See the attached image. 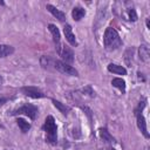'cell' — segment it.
<instances>
[{"mask_svg":"<svg viewBox=\"0 0 150 150\" xmlns=\"http://www.w3.org/2000/svg\"><path fill=\"white\" fill-rule=\"evenodd\" d=\"M109 150H115V149H114V148H111V149H109Z\"/></svg>","mask_w":150,"mask_h":150,"instance_id":"obj_24","label":"cell"},{"mask_svg":"<svg viewBox=\"0 0 150 150\" xmlns=\"http://www.w3.org/2000/svg\"><path fill=\"white\" fill-rule=\"evenodd\" d=\"M84 15H86V9L82 8V7H80V6L74 7L73 11H71V16H73V19L75 21H80Z\"/></svg>","mask_w":150,"mask_h":150,"instance_id":"obj_14","label":"cell"},{"mask_svg":"<svg viewBox=\"0 0 150 150\" xmlns=\"http://www.w3.org/2000/svg\"><path fill=\"white\" fill-rule=\"evenodd\" d=\"M13 53H14V47L9 45H0V57L9 56Z\"/></svg>","mask_w":150,"mask_h":150,"instance_id":"obj_15","label":"cell"},{"mask_svg":"<svg viewBox=\"0 0 150 150\" xmlns=\"http://www.w3.org/2000/svg\"><path fill=\"white\" fill-rule=\"evenodd\" d=\"M38 107L30 103H26L23 105H21L20 108H18L16 110H14V112H12L13 115H26L28 116L30 120H35L36 115H38Z\"/></svg>","mask_w":150,"mask_h":150,"instance_id":"obj_3","label":"cell"},{"mask_svg":"<svg viewBox=\"0 0 150 150\" xmlns=\"http://www.w3.org/2000/svg\"><path fill=\"white\" fill-rule=\"evenodd\" d=\"M111 84H112L115 88H117L120 91H122V93L125 91V81H124L123 79H121V77H115V79H112Z\"/></svg>","mask_w":150,"mask_h":150,"instance_id":"obj_16","label":"cell"},{"mask_svg":"<svg viewBox=\"0 0 150 150\" xmlns=\"http://www.w3.org/2000/svg\"><path fill=\"white\" fill-rule=\"evenodd\" d=\"M63 33H64V38H66V40L73 46V47H77V40H76V36H75V34L73 33V28H71V26L70 25H64V27H63Z\"/></svg>","mask_w":150,"mask_h":150,"instance_id":"obj_7","label":"cell"},{"mask_svg":"<svg viewBox=\"0 0 150 150\" xmlns=\"http://www.w3.org/2000/svg\"><path fill=\"white\" fill-rule=\"evenodd\" d=\"M40 63H41V66H42L43 68L49 69V66L52 64V60H50L49 56H42V57L40 59Z\"/></svg>","mask_w":150,"mask_h":150,"instance_id":"obj_19","label":"cell"},{"mask_svg":"<svg viewBox=\"0 0 150 150\" xmlns=\"http://www.w3.org/2000/svg\"><path fill=\"white\" fill-rule=\"evenodd\" d=\"M7 101H8V98H6V97H0V107H1V105H4Z\"/></svg>","mask_w":150,"mask_h":150,"instance_id":"obj_21","label":"cell"},{"mask_svg":"<svg viewBox=\"0 0 150 150\" xmlns=\"http://www.w3.org/2000/svg\"><path fill=\"white\" fill-rule=\"evenodd\" d=\"M46 9H47L50 14H53L57 20H60V21H64V20H66V14H64L62 11H60L59 8H56L55 6L48 4V5H46Z\"/></svg>","mask_w":150,"mask_h":150,"instance_id":"obj_9","label":"cell"},{"mask_svg":"<svg viewBox=\"0 0 150 150\" xmlns=\"http://www.w3.org/2000/svg\"><path fill=\"white\" fill-rule=\"evenodd\" d=\"M56 52L61 56V59H62V61L64 63L69 64V63H71L74 61V53H73V50L68 46L59 43V45H56Z\"/></svg>","mask_w":150,"mask_h":150,"instance_id":"obj_4","label":"cell"},{"mask_svg":"<svg viewBox=\"0 0 150 150\" xmlns=\"http://www.w3.org/2000/svg\"><path fill=\"white\" fill-rule=\"evenodd\" d=\"M54 68H55L56 70H59L60 73L66 74V75H69V76H77V75H79V71H77L74 67H71V66L68 64V63H64V62L61 61V60L54 61Z\"/></svg>","mask_w":150,"mask_h":150,"instance_id":"obj_5","label":"cell"},{"mask_svg":"<svg viewBox=\"0 0 150 150\" xmlns=\"http://www.w3.org/2000/svg\"><path fill=\"white\" fill-rule=\"evenodd\" d=\"M108 70L110 73H114V74H117V75H127V69L120 64H116V63H110L108 64Z\"/></svg>","mask_w":150,"mask_h":150,"instance_id":"obj_11","label":"cell"},{"mask_svg":"<svg viewBox=\"0 0 150 150\" xmlns=\"http://www.w3.org/2000/svg\"><path fill=\"white\" fill-rule=\"evenodd\" d=\"M43 129L46 131V141L52 145H55L57 142V127L53 116H47L45 120Z\"/></svg>","mask_w":150,"mask_h":150,"instance_id":"obj_2","label":"cell"},{"mask_svg":"<svg viewBox=\"0 0 150 150\" xmlns=\"http://www.w3.org/2000/svg\"><path fill=\"white\" fill-rule=\"evenodd\" d=\"M128 16H129V20H131V21H136L137 20V14H136V11H135V8H129L128 9Z\"/></svg>","mask_w":150,"mask_h":150,"instance_id":"obj_20","label":"cell"},{"mask_svg":"<svg viewBox=\"0 0 150 150\" xmlns=\"http://www.w3.org/2000/svg\"><path fill=\"white\" fill-rule=\"evenodd\" d=\"M98 134H100V137H101V139L103 142H105V143H112V142H115V138L109 134V131L105 128H100Z\"/></svg>","mask_w":150,"mask_h":150,"instance_id":"obj_13","label":"cell"},{"mask_svg":"<svg viewBox=\"0 0 150 150\" xmlns=\"http://www.w3.org/2000/svg\"><path fill=\"white\" fill-rule=\"evenodd\" d=\"M138 55H139V60L143 62H148L149 61V47L146 45H141L139 49H138Z\"/></svg>","mask_w":150,"mask_h":150,"instance_id":"obj_12","label":"cell"},{"mask_svg":"<svg viewBox=\"0 0 150 150\" xmlns=\"http://www.w3.org/2000/svg\"><path fill=\"white\" fill-rule=\"evenodd\" d=\"M146 27H148V28H150V19H149V18L146 19Z\"/></svg>","mask_w":150,"mask_h":150,"instance_id":"obj_22","label":"cell"},{"mask_svg":"<svg viewBox=\"0 0 150 150\" xmlns=\"http://www.w3.org/2000/svg\"><path fill=\"white\" fill-rule=\"evenodd\" d=\"M2 82H4V79H2V76L0 75V86H2Z\"/></svg>","mask_w":150,"mask_h":150,"instance_id":"obj_23","label":"cell"},{"mask_svg":"<svg viewBox=\"0 0 150 150\" xmlns=\"http://www.w3.org/2000/svg\"><path fill=\"white\" fill-rule=\"evenodd\" d=\"M20 90H21V93L23 95L29 96L32 98H42V97H45V94L36 87H32V86L28 87L27 86V87H22Z\"/></svg>","mask_w":150,"mask_h":150,"instance_id":"obj_6","label":"cell"},{"mask_svg":"<svg viewBox=\"0 0 150 150\" xmlns=\"http://www.w3.org/2000/svg\"><path fill=\"white\" fill-rule=\"evenodd\" d=\"M136 121H137V127L141 130V132L143 134V136L145 138H149V132L146 129V122H145V118L142 115V112H136Z\"/></svg>","mask_w":150,"mask_h":150,"instance_id":"obj_8","label":"cell"},{"mask_svg":"<svg viewBox=\"0 0 150 150\" xmlns=\"http://www.w3.org/2000/svg\"><path fill=\"white\" fill-rule=\"evenodd\" d=\"M16 124L19 125V128L21 129L22 132H27V131L30 129V123L27 122V121L23 120V118H18V120H16Z\"/></svg>","mask_w":150,"mask_h":150,"instance_id":"obj_18","label":"cell"},{"mask_svg":"<svg viewBox=\"0 0 150 150\" xmlns=\"http://www.w3.org/2000/svg\"><path fill=\"white\" fill-rule=\"evenodd\" d=\"M48 30L50 32V34H52V36H53V41H54V43H55V45H59V43H60V39H61L59 28H57L55 25L49 23V25H48Z\"/></svg>","mask_w":150,"mask_h":150,"instance_id":"obj_10","label":"cell"},{"mask_svg":"<svg viewBox=\"0 0 150 150\" xmlns=\"http://www.w3.org/2000/svg\"><path fill=\"white\" fill-rule=\"evenodd\" d=\"M103 43H104L105 49L115 50L122 46V40H121L118 33L114 28L108 27L104 32V35H103Z\"/></svg>","mask_w":150,"mask_h":150,"instance_id":"obj_1","label":"cell"},{"mask_svg":"<svg viewBox=\"0 0 150 150\" xmlns=\"http://www.w3.org/2000/svg\"><path fill=\"white\" fill-rule=\"evenodd\" d=\"M52 102H53V104H54V107L55 108H57L59 109V111L60 112H62L63 115H67L69 111H70V108L68 107V105H66V104H63V103H61L60 101H57V100H52Z\"/></svg>","mask_w":150,"mask_h":150,"instance_id":"obj_17","label":"cell"}]
</instances>
